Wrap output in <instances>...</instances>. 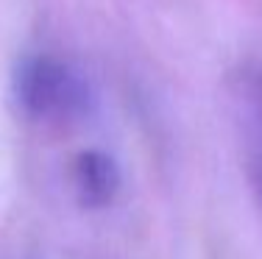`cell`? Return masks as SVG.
I'll return each instance as SVG.
<instances>
[{
	"instance_id": "cell-3",
	"label": "cell",
	"mask_w": 262,
	"mask_h": 259,
	"mask_svg": "<svg viewBox=\"0 0 262 259\" xmlns=\"http://www.w3.org/2000/svg\"><path fill=\"white\" fill-rule=\"evenodd\" d=\"M254 170L262 187V89L257 95V109H254Z\"/></svg>"
},
{
	"instance_id": "cell-1",
	"label": "cell",
	"mask_w": 262,
	"mask_h": 259,
	"mask_svg": "<svg viewBox=\"0 0 262 259\" xmlns=\"http://www.w3.org/2000/svg\"><path fill=\"white\" fill-rule=\"evenodd\" d=\"M14 95L28 117L64 126L90 112V84L76 67L56 56H28L17 67Z\"/></svg>"
},
{
	"instance_id": "cell-2",
	"label": "cell",
	"mask_w": 262,
	"mask_h": 259,
	"mask_svg": "<svg viewBox=\"0 0 262 259\" xmlns=\"http://www.w3.org/2000/svg\"><path fill=\"white\" fill-rule=\"evenodd\" d=\"M73 184L81 203L86 206H106L117 195L120 187V173H117L115 162L101 151H86L81 153L73 164Z\"/></svg>"
}]
</instances>
